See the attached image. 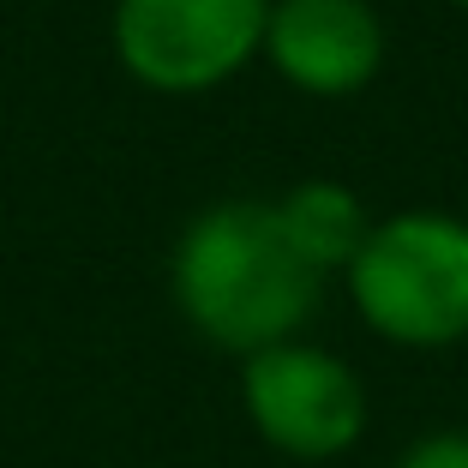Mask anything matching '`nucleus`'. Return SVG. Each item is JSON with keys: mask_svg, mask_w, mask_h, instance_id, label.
I'll list each match as a JSON object with an SVG mask.
<instances>
[{"mask_svg": "<svg viewBox=\"0 0 468 468\" xmlns=\"http://www.w3.org/2000/svg\"><path fill=\"white\" fill-rule=\"evenodd\" d=\"M168 294L210 348L247 360L306 331L324 276L294 252L276 205L222 198L180 229L168 259Z\"/></svg>", "mask_w": 468, "mask_h": 468, "instance_id": "obj_1", "label": "nucleus"}, {"mask_svg": "<svg viewBox=\"0 0 468 468\" xmlns=\"http://www.w3.org/2000/svg\"><path fill=\"white\" fill-rule=\"evenodd\" d=\"M348 301L397 348L468 343V222L444 210L378 217L348 264Z\"/></svg>", "mask_w": 468, "mask_h": 468, "instance_id": "obj_2", "label": "nucleus"}, {"mask_svg": "<svg viewBox=\"0 0 468 468\" xmlns=\"http://www.w3.org/2000/svg\"><path fill=\"white\" fill-rule=\"evenodd\" d=\"M240 409L289 463H336L367 439L372 402L360 372L318 343H276L240 360Z\"/></svg>", "mask_w": 468, "mask_h": 468, "instance_id": "obj_3", "label": "nucleus"}, {"mask_svg": "<svg viewBox=\"0 0 468 468\" xmlns=\"http://www.w3.org/2000/svg\"><path fill=\"white\" fill-rule=\"evenodd\" d=\"M271 0H114V55L138 84L193 97L264 48Z\"/></svg>", "mask_w": 468, "mask_h": 468, "instance_id": "obj_4", "label": "nucleus"}, {"mask_svg": "<svg viewBox=\"0 0 468 468\" xmlns=\"http://www.w3.org/2000/svg\"><path fill=\"white\" fill-rule=\"evenodd\" d=\"M259 55L306 97H355L385 67V25L367 0H271Z\"/></svg>", "mask_w": 468, "mask_h": 468, "instance_id": "obj_5", "label": "nucleus"}, {"mask_svg": "<svg viewBox=\"0 0 468 468\" xmlns=\"http://www.w3.org/2000/svg\"><path fill=\"white\" fill-rule=\"evenodd\" d=\"M276 217H282V234L294 240V252L318 276L348 271L360 240L372 234L367 205L348 193L343 180H301V186H289V193L276 198Z\"/></svg>", "mask_w": 468, "mask_h": 468, "instance_id": "obj_6", "label": "nucleus"}, {"mask_svg": "<svg viewBox=\"0 0 468 468\" xmlns=\"http://www.w3.org/2000/svg\"><path fill=\"white\" fill-rule=\"evenodd\" d=\"M390 468H468V432L463 427H439V432H420L397 451Z\"/></svg>", "mask_w": 468, "mask_h": 468, "instance_id": "obj_7", "label": "nucleus"}, {"mask_svg": "<svg viewBox=\"0 0 468 468\" xmlns=\"http://www.w3.org/2000/svg\"><path fill=\"white\" fill-rule=\"evenodd\" d=\"M451 6H463V13H468V0H451Z\"/></svg>", "mask_w": 468, "mask_h": 468, "instance_id": "obj_8", "label": "nucleus"}]
</instances>
